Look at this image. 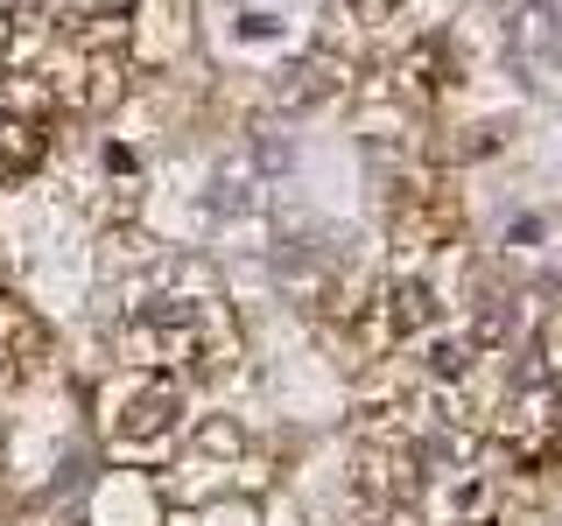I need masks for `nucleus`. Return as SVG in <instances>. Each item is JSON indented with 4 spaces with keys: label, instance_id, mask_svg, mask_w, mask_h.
<instances>
[{
    "label": "nucleus",
    "instance_id": "1",
    "mask_svg": "<svg viewBox=\"0 0 562 526\" xmlns=\"http://www.w3.org/2000/svg\"><path fill=\"white\" fill-rule=\"evenodd\" d=\"M289 43H295V22L281 8H254V0H246V8H233V22H225V49H239L246 64L274 57V49H289Z\"/></svg>",
    "mask_w": 562,
    "mask_h": 526
}]
</instances>
